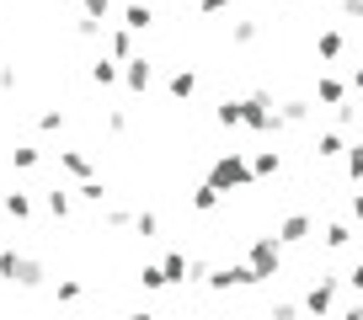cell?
Returning <instances> with one entry per match:
<instances>
[{"mask_svg":"<svg viewBox=\"0 0 363 320\" xmlns=\"http://www.w3.org/2000/svg\"><path fill=\"white\" fill-rule=\"evenodd\" d=\"M240 128H251V134H284V113H278V102H272V91H251L240 96Z\"/></svg>","mask_w":363,"mask_h":320,"instance_id":"cell-1","label":"cell"},{"mask_svg":"<svg viewBox=\"0 0 363 320\" xmlns=\"http://www.w3.org/2000/svg\"><path fill=\"white\" fill-rule=\"evenodd\" d=\"M208 182H214L219 193H240V187L257 182V171H251V160L240 155V149H225V155H214V166H208Z\"/></svg>","mask_w":363,"mask_h":320,"instance_id":"cell-2","label":"cell"},{"mask_svg":"<svg viewBox=\"0 0 363 320\" xmlns=\"http://www.w3.org/2000/svg\"><path fill=\"white\" fill-rule=\"evenodd\" d=\"M246 262H251V273L267 283V278H278L284 273V240L278 235H257L251 240V251H246Z\"/></svg>","mask_w":363,"mask_h":320,"instance_id":"cell-3","label":"cell"},{"mask_svg":"<svg viewBox=\"0 0 363 320\" xmlns=\"http://www.w3.org/2000/svg\"><path fill=\"white\" fill-rule=\"evenodd\" d=\"M337 288H342L337 273H320L315 283L305 288V315H310V320H326L331 309H337Z\"/></svg>","mask_w":363,"mask_h":320,"instance_id":"cell-4","label":"cell"},{"mask_svg":"<svg viewBox=\"0 0 363 320\" xmlns=\"http://www.w3.org/2000/svg\"><path fill=\"white\" fill-rule=\"evenodd\" d=\"M310 235H315V219L310 214H289L284 224H278V240H284V246H305Z\"/></svg>","mask_w":363,"mask_h":320,"instance_id":"cell-5","label":"cell"},{"mask_svg":"<svg viewBox=\"0 0 363 320\" xmlns=\"http://www.w3.org/2000/svg\"><path fill=\"white\" fill-rule=\"evenodd\" d=\"M150 80H155V64H150L145 54L123 64V86H128V91H150Z\"/></svg>","mask_w":363,"mask_h":320,"instance_id":"cell-6","label":"cell"},{"mask_svg":"<svg viewBox=\"0 0 363 320\" xmlns=\"http://www.w3.org/2000/svg\"><path fill=\"white\" fill-rule=\"evenodd\" d=\"M123 27H128V33L155 27V6H150V0H128V6H123Z\"/></svg>","mask_w":363,"mask_h":320,"instance_id":"cell-7","label":"cell"},{"mask_svg":"<svg viewBox=\"0 0 363 320\" xmlns=\"http://www.w3.org/2000/svg\"><path fill=\"white\" fill-rule=\"evenodd\" d=\"M278 113H284L289 128H305L310 113H315V102H310V96H289V102H278Z\"/></svg>","mask_w":363,"mask_h":320,"instance_id":"cell-8","label":"cell"},{"mask_svg":"<svg viewBox=\"0 0 363 320\" xmlns=\"http://www.w3.org/2000/svg\"><path fill=\"white\" fill-rule=\"evenodd\" d=\"M59 166H65L75 182H91L96 176V166H91V155H80V149H59Z\"/></svg>","mask_w":363,"mask_h":320,"instance_id":"cell-9","label":"cell"},{"mask_svg":"<svg viewBox=\"0 0 363 320\" xmlns=\"http://www.w3.org/2000/svg\"><path fill=\"white\" fill-rule=\"evenodd\" d=\"M107 59H118V64H128V59H139V54H134V33H128V27H118V33H107Z\"/></svg>","mask_w":363,"mask_h":320,"instance_id":"cell-10","label":"cell"},{"mask_svg":"<svg viewBox=\"0 0 363 320\" xmlns=\"http://www.w3.org/2000/svg\"><path fill=\"white\" fill-rule=\"evenodd\" d=\"M166 91H171V102H193L198 96V75L193 69H177V75L166 80Z\"/></svg>","mask_w":363,"mask_h":320,"instance_id":"cell-11","label":"cell"},{"mask_svg":"<svg viewBox=\"0 0 363 320\" xmlns=\"http://www.w3.org/2000/svg\"><path fill=\"white\" fill-rule=\"evenodd\" d=\"M320 246H326V251H347V246H352V224H342V219L326 224V229H320Z\"/></svg>","mask_w":363,"mask_h":320,"instance_id":"cell-12","label":"cell"},{"mask_svg":"<svg viewBox=\"0 0 363 320\" xmlns=\"http://www.w3.org/2000/svg\"><path fill=\"white\" fill-rule=\"evenodd\" d=\"M342 96H347V86H342V80H331V75L315 80V102H320V107H342Z\"/></svg>","mask_w":363,"mask_h":320,"instance_id":"cell-13","label":"cell"},{"mask_svg":"<svg viewBox=\"0 0 363 320\" xmlns=\"http://www.w3.org/2000/svg\"><path fill=\"white\" fill-rule=\"evenodd\" d=\"M262 38V22H251V16H240V22H230V43L235 48H251Z\"/></svg>","mask_w":363,"mask_h":320,"instance_id":"cell-14","label":"cell"},{"mask_svg":"<svg viewBox=\"0 0 363 320\" xmlns=\"http://www.w3.org/2000/svg\"><path fill=\"white\" fill-rule=\"evenodd\" d=\"M251 171H257V182L262 176H278L284 171V155H278V149H257V155H251Z\"/></svg>","mask_w":363,"mask_h":320,"instance_id":"cell-15","label":"cell"},{"mask_svg":"<svg viewBox=\"0 0 363 320\" xmlns=\"http://www.w3.org/2000/svg\"><path fill=\"white\" fill-rule=\"evenodd\" d=\"M267 320H305V299H272Z\"/></svg>","mask_w":363,"mask_h":320,"instance_id":"cell-16","label":"cell"},{"mask_svg":"<svg viewBox=\"0 0 363 320\" xmlns=\"http://www.w3.org/2000/svg\"><path fill=\"white\" fill-rule=\"evenodd\" d=\"M0 208H6V219H16V224L33 219V198H27V193H6V203H0Z\"/></svg>","mask_w":363,"mask_h":320,"instance_id":"cell-17","label":"cell"},{"mask_svg":"<svg viewBox=\"0 0 363 320\" xmlns=\"http://www.w3.org/2000/svg\"><path fill=\"white\" fill-rule=\"evenodd\" d=\"M16 288H38L43 283V262H33V256H22V262H16V278H11Z\"/></svg>","mask_w":363,"mask_h":320,"instance_id":"cell-18","label":"cell"},{"mask_svg":"<svg viewBox=\"0 0 363 320\" xmlns=\"http://www.w3.org/2000/svg\"><path fill=\"white\" fill-rule=\"evenodd\" d=\"M139 288H145V294H160V288H171V278H166V267H160V262H155V267H150V262H145V267H139Z\"/></svg>","mask_w":363,"mask_h":320,"instance_id":"cell-19","label":"cell"},{"mask_svg":"<svg viewBox=\"0 0 363 320\" xmlns=\"http://www.w3.org/2000/svg\"><path fill=\"white\" fill-rule=\"evenodd\" d=\"M219 198H225V193H219V187H214V182H203V187H193V214H214V208H219Z\"/></svg>","mask_w":363,"mask_h":320,"instance_id":"cell-20","label":"cell"},{"mask_svg":"<svg viewBox=\"0 0 363 320\" xmlns=\"http://www.w3.org/2000/svg\"><path fill=\"white\" fill-rule=\"evenodd\" d=\"M315 155H320V160H337V155H347V139H342L337 128H331V134H320V139H315Z\"/></svg>","mask_w":363,"mask_h":320,"instance_id":"cell-21","label":"cell"},{"mask_svg":"<svg viewBox=\"0 0 363 320\" xmlns=\"http://www.w3.org/2000/svg\"><path fill=\"white\" fill-rule=\"evenodd\" d=\"M91 80H96V86H118V80H123L118 59H96V64H91Z\"/></svg>","mask_w":363,"mask_h":320,"instance_id":"cell-22","label":"cell"},{"mask_svg":"<svg viewBox=\"0 0 363 320\" xmlns=\"http://www.w3.org/2000/svg\"><path fill=\"white\" fill-rule=\"evenodd\" d=\"M160 267H166V278H171V283H187V267H193V256L166 251V262H160Z\"/></svg>","mask_w":363,"mask_h":320,"instance_id":"cell-23","label":"cell"},{"mask_svg":"<svg viewBox=\"0 0 363 320\" xmlns=\"http://www.w3.org/2000/svg\"><path fill=\"white\" fill-rule=\"evenodd\" d=\"M134 235H145V240L160 235V214H155V208H139V214H134Z\"/></svg>","mask_w":363,"mask_h":320,"instance_id":"cell-24","label":"cell"},{"mask_svg":"<svg viewBox=\"0 0 363 320\" xmlns=\"http://www.w3.org/2000/svg\"><path fill=\"white\" fill-rule=\"evenodd\" d=\"M315 54L320 59H342V33H337V27H326V33L315 38Z\"/></svg>","mask_w":363,"mask_h":320,"instance_id":"cell-25","label":"cell"},{"mask_svg":"<svg viewBox=\"0 0 363 320\" xmlns=\"http://www.w3.org/2000/svg\"><path fill=\"white\" fill-rule=\"evenodd\" d=\"M214 118H219V128H240V118H246V113H240V96H225Z\"/></svg>","mask_w":363,"mask_h":320,"instance_id":"cell-26","label":"cell"},{"mask_svg":"<svg viewBox=\"0 0 363 320\" xmlns=\"http://www.w3.org/2000/svg\"><path fill=\"white\" fill-rule=\"evenodd\" d=\"M262 278L251 273V262H230V288H257Z\"/></svg>","mask_w":363,"mask_h":320,"instance_id":"cell-27","label":"cell"},{"mask_svg":"<svg viewBox=\"0 0 363 320\" xmlns=\"http://www.w3.org/2000/svg\"><path fill=\"white\" fill-rule=\"evenodd\" d=\"M38 160H43V149H33V144H16L11 149V166H16V171H33Z\"/></svg>","mask_w":363,"mask_h":320,"instance_id":"cell-28","label":"cell"},{"mask_svg":"<svg viewBox=\"0 0 363 320\" xmlns=\"http://www.w3.org/2000/svg\"><path fill=\"white\" fill-rule=\"evenodd\" d=\"M342 160H347V176H352V182H363V139H358V144H347V155H342Z\"/></svg>","mask_w":363,"mask_h":320,"instance_id":"cell-29","label":"cell"},{"mask_svg":"<svg viewBox=\"0 0 363 320\" xmlns=\"http://www.w3.org/2000/svg\"><path fill=\"white\" fill-rule=\"evenodd\" d=\"M80 294H86V283H80V278H59V304H75Z\"/></svg>","mask_w":363,"mask_h":320,"instance_id":"cell-30","label":"cell"},{"mask_svg":"<svg viewBox=\"0 0 363 320\" xmlns=\"http://www.w3.org/2000/svg\"><path fill=\"white\" fill-rule=\"evenodd\" d=\"M43 203H48V214H54V219H69V193H59V187H54Z\"/></svg>","mask_w":363,"mask_h":320,"instance_id":"cell-31","label":"cell"},{"mask_svg":"<svg viewBox=\"0 0 363 320\" xmlns=\"http://www.w3.org/2000/svg\"><path fill=\"white\" fill-rule=\"evenodd\" d=\"M16 262H22V256H16V246H0V278H6V283L16 278Z\"/></svg>","mask_w":363,"mask_h":320,"instance_id":"cell-32","label":"cell"},{"mask_svg":"<svg viewBox=\"0 0 363 320\" xmlns=\"http://www.w3.org/2000/svg\"><path fill=\"white\" fill-rule=\"evenodd\" d=\"M75 193H80V198H86V203H107V187H102V182H96V176H91V182H80V187H75Z\"/></svg>","mask_w":363,"mask_h":320,"instance_id":"cell-33","label":"cell"},{"mask_svg":"<svg viewBox=\"0 0 363 320\" xmlns=\"http://www.w3.org/2000/svg\"><path fill=\"white\" fill-rule=\"evenodd\" d=\"M75 38H86V43H96V38H102V22H96V16H80V22H75Z\"/></svg>","mask_w":363,"mask_h":320,"instance_id":"cell-34","label":"cell"},{"mask_svg":"<svg viewBox=\"0 0 363 320\" xmlns=\"http://www.w3.org/2000/svg\"><path fill=\"white\" fill-rule=\"evenodd\" d=\"M107 11H113V0H80V16H96V22H107Z\"/></svg>","mask_w":363,"mask_h":320,"instance_id":"cell-35","label":"cell"},{"mask_svg":"<svg viewBox=\"0 0 363 320\" xmlns=\"http://www.w3.org/2000/svg\"><path fill=\"white\" fill-rule=\"evenodd\" d=\"M38 128H43V134H59V128H65V113H59V107H48V113L38 118Z\"/></svg>","mask_w":363,"mask_h":320,"instance_id":"cell-36","label":"cell"},{"mask_svg":"<svg viewBox=\"0 0 363 320\" xmlns=\"http://www.w3.org/2000/svg\"><path fill=\"white\" fill-rule=\"evenodd\" d=\"M208 273H214V267H208L203 256H193V267H187V283H208Z\"/></svg>","mask_w":363,"mask_h":320,"instance_id":"cell-37","label":"cell"},{"mask_svg":"<svg viewBox=\"0 0 363 320\" xmlns=\"http://www.w3.org/2000/svg\"><path fill=\"white\" fill-rule=\"evenodd\" d=\"M107 224L113 229H134V214H128V208H107Z\"/></svg>","mask_w":363,"mask_h":320,"instance_id":"cell-38","label":"cell"},{"mask_svg":"<svg viewBox=\"0 0 363 320\" xmlns=\"http://www.w3.org/2000/svg\"><path fill=\"white\" fill-rule=\"evenodd\" d=\"M208 288H214V294H230V267H214V273H208Z\"/></svg>","mask_w":363,"mask_h":320,"instance_id":"cell-39","label":"cell"},{"mask_svg":"<svg viewBox=\"0 0 363 320\" xmlns=\"http://www.w3.org/2000/svg\"><path fill=\"white\" fill-rule=\"evenodd\" d=\"M352 123H358V107H337V134H347Z\"/></svg>","mask_w":363,"mask_h":320,"instance_id":"cell-40","label":"cell"},{"mask_svg":"<svg viewBox=\"0 0 363 320\" xmlns=\"http://www.w3.org/2000/svg\"><path fill=\"white\" fill-rule=\"evenodd\" d=\"M107 128H113V134H128V113H123V107H113V113H107Z\"/></svg>","mask_w":363,"mask_h":320,"instance_id":"cell-41","label":"cell"},{"mask_svg":"<svg viewBox=\"0 0 363 320\" xmlns=\"http://www.w3.org/2000/svg\"><path fill=\"white\" fill-rule=\"evenodd\" d=\"M230 6H235V0H198V11H203V16H219V11H230Z\"/></svg>","mask_w":363,"mask_h":320,"instance_id":"cell-42","label":"cell"},{"mask_svg":"<svg viewBox=\"0 0 363 320\" xmlns=\"http://www.w3.org/2000/svg\"><path fill=\"white\" fill-rule=\"evenodd\" d=\"M0 91H16V69L11 64H0Z\"/></svg>","mask_w":363,"mask_h":320,"instance_id":"cell-43","label":"cell"},{"mask_svg":"<svg viewBox=\"0 0 363 320\" xmlns=\"http://www.w3.org/2000/svg\"><path fill=\"white\" fill-rule=\"evenodd\" d=\"M347 283H352V294L363 299V262H358V267H352V273H347Z\"/></svg>","mask_w":363,"mask_h":320,"instance_id":"cell-44","label":"cell"},{"mask_svg":"<svg viewBox=\"0 0 363 320\" xmlns=\"http://www.w3.org/2000/svg\"><path fill=\"white\" fill-rule=\"evenodd\" d=\"M347 214H352V219L363 224V193H352V198H347Z\"/></svg>","mask_w":363,"mask_h":320,"instance_id":"cell-45","label":"cell"},{"mask_svg":"<svg viewBox=\"0 0 363 320\" xmlns=\"http://www.w3.org/2000/svg\"><path fill=\"white\" fill-rule=\"evenodd\" d=\"M342 11H347V16H358V22H363V0H347Z\"/></svg>","mask_w":363,"mask_h":320,"instance_id":"cell-46","label":"cell"},{"mask_svg":"<svg viewBox=\"0 0 363 320\" xmlns=\"http://www.w3.org/2000/svg\"><path fill=\"white\" fill-rule=\"evenodd\" d=\"M342 320H363V299H352V309H347Z\"/></svg>","mask_w":363,"mask_h":320,"instance_id":"cell-47","label":"cell"},{"mask_svg":"<svg viewBox=\"0 0 363 320\" xmlns=\"http://www.w3.org/2000/svg\"><path fill=\"white\" fill-rule=\"evenodd\" d=\"M123 320H155V315H150V309H128Z\"/></svg>","mask_w":363,"mask_h":320,"instance_id":"cell-48","label":"cell"},{"mask_svg":"<svg viewBox=\"0 0 363 320\" xmlns=\"http://www.w3.org/2000/svg\"><path fill=\"white\" fill-rule=\"evenodd\" d=\"M352 86H358V91H363V64H358V69H352Z\"/></svg>","mask_w":363,"mask_h":320,"instance_id":"cell-49","label":"cell"},{"mask_svg":"<svg viewBox=\"0 0 363 320\" xmlns=\"http://www.w3.org/2000/svg\"><path fill=\"white\" fill-rule=\"evenodd\" d=\"M219 320H235V315H219Z\"/></svg>","mask_w":363,"mask_h":320,"instance_id":"cell-50","label":"cell"},{"mask_svg":"<svg viewBox=\"0 0 363 320\" xmlns=\"http://www.w3.org/2000/svg\"><path fill=\"white\" fill-rule=\"evenodd\" d=\"M337 6H347V0H337Z\"/></svg>","mask_w":363,"mask_h":320,"instance_id":"cell-51","label":"cell"},{"mask_svg":"<svg viewBox=\"0 0 363 320\" xmlns=\"http://www.w3.org/2000/svg\"><path fill=\"white\" fill-rule=\"evenodd\" d=\"M86 320H91V315H86Z\"/></svg>","mask_w":363,"mask_h":320,"instance_id":"cell-52","label":"cell"}]
</instances>
